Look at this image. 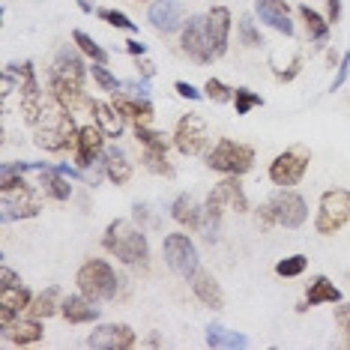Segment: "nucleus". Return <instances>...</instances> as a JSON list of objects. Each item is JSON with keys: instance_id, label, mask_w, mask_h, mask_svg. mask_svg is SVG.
<instances>
[{"instance_id": "nucleus-49", "label": "nucleus", "mask_w": 350, "mask_h": 350, "mask_svg": "<svg viewBox=\"0 0 350 350\" xmlns=\"http://www.w3.org/2000/svg\"><path fill=\"white\" fill-rule=\"evenodd\" d=\"M132 216H135V221H141V225H147V221H150V206L138 201V204L132 206Z\"/></svg>"}, {"instance_id": "nucleus-4", "label": "nucleus", "mask_w": 350, "mask_h": 350, "mask_svg": "<svg viewBox=\"0 0 350 350\" xmlns=\"http://www.w3.org/2000/svg\"><path fill=\"white\" fill-rule=\"evenodd\" d=\"M75 282H78V291H81L84 297H90L93 302L114 299L117 291H120V278H117V273L111 269L108 260H102V258H93V260H87V264H81Z\"/></svg>"}, {"instance_id": "nucleus-30", "label": "nucleus", "mask_w": 350, "mask_h": 350, "mask_svg": "<svg viewBox=\"0 0 350 350\" xmlns=\"http://www.w3.org/2000/svg\"><path fill=\"white\" fill-rule=\"evenodd\" d=\"M206 347H249V338L221 323H210L206 326Z\"/></svg>"}, {"instance_id": "nucleus-35", "label": "nucleus", "mask_w": 350, "mask_h": 350, "mask_svg": "<svg viewBox=\"0 0 350 350\" xmlns=\"http://www.w3.org/2000/svg\"><path fill=\"white\" fill-rule=\"evenodd\" d=\"M141 165L150 171V174H159V177H174V165L168 162V153H162V150H144L141 153Z\"/></svg>"}, {"instance_id": "nucleus-38", "label": "nucleus", "mask_w": 350, "mask_h": 350, "mask_svg": "<svg viewBox=\"0 0 350 350\" xmlns=\"http://www.w3.org/2000/svg\"><path fill=\"white\" fill-rule=\"evenodd\" d=\"M237 33H240V42L245 45V49H258V45L264 42L260 30L254 27V15H243L240 25H237Z\"/></svg>"}, {"instance_id": "nucleus-36", "label": "nucleus", "mask_w": 350, "mask_h": 350, "mask_svg": "<svg viewBox=\"0 0 350 350\" xmlns=\"http://www.w3.org/2000/svg\"><path fill=\"white\" fill-rule=\"evenodd\" d=\"M72 42L78 45V51H84L93 63H108V51L102 49L90 33H84V30H72Z\"/></svg>"}, {"instance_id": "nucleus-13", "label": "nucleus", "mask_w": 350, "mask_h": 350, "mask_svg": "<svg viewBox=\"0 0 350 350\" xmlns=\"http://www.w3.org/2000/svg\"><path fill=\"white\" fill-rule=\"evenodd\" d=\"M87 347H93V350H129V347H135V329L126 323H102L87 336Z\"/></svg>"}, {"instance_id": "nucleus-3", "label": "nucleus", "mask_w": 350, "mask_h": 350, "mask_svg": "<svg viewBox=\"0 0 350 350\" xmlns=\"http://www.w3.org/2000/svg\"><path fill=\"white\" fill-rule=\"evenodd\" d=\"M102 245H105V252H111L114 258H120L126 267H138V264L144 267L147 258H150L147 234L138 230V228H132L129 221H123V219H114L105 228Z\"/></svg>"}, {"instance_id": "nucleus-22", "label": "nucleus", "mask_w": 350, "mask_h": 350, "mask_svg": "<svg viewBox=\"0 0 350 350\" xmlns=\"http://www.w3.org/2000/svg\"><path fill=\"white\" fill-rule=\"evenodd\" d=\"M93 111V123L99 126L108 138H120L123 135V114L114 108V102H102V99H90L87 102Z\"/></svg>"}, {"instance_id": "nucleus-8", "label": "nucleus", "mask_w": 350, "mask_h": 350, "mask_svg": "<svg viewBox=\"0 0 350 350\" xmlns=\"http://www.w3.org/2000/svg\"><path fill=\"white\" fill-rule=\"evenodd\" d=\"M308 159H312V153H308L306 147L284 150V153H278L273 162H269V180H273L275 186H282V189L297 186V183L306 177V171H308Z\"/></svg>"}, {"instance_id": "nucleus-2", "label": "nucleus", "mask_w": 350, "mask_h": 350, "mask_svg": "<svg viewBox=\"0 0 350 350\" xmlns=\"http://www.w3.org/2000/svg\"><path fill=\"white\" fill-rule=\"evenodd\" d=\"M33 144L39 150H49V153H60L66 147H75V135L78 126L72 120V111L63 108L57 99H45V111L39 117V123L33 126Z\"/></svg>"}, {"instance_id": "nucleus-11", "label": "nucleus", "mask_w": 350, "mask_h": 350, "mask_svg": "<svg viewBox=\"0 0 350 350\" xmlns=\"http://www.w3.org/2000/svg\"><path fill=\"white\" fill-rule=\"evenodd\" d=\"M105 138L108 135L99 129L96 123H90V126H81L75 135V168H81V171H90L93 165L102 159V153H105Z\"/></svg>"}, {"instance_id": "nucleus-39", "label": "nucleus", "mask_w": 350, "mask_h": 350, "mask_svg": "<svg viewBox=\"0 0 350 350\" xmlns=\"http://www.w3.org/2000/svg\"><path fill=\"white\" fill-rule=\"evenodd\" d=\"M306 267H308V258L306 254H291V258H284V260H278L275 264V275H282V278H297L306 273Z\"/></svg>"}, {"instance_id": "nucleus-54", "label": "nucleus", "mask_w": 350, "mask_h": 350, "mask_svg": "<svg viewBox=\"0 0 350 350\" xmlns=\"http://www.w3.org/2000/svg\"><path fill=\"white\" fill-rule=\"evenodd\" d=\"M78 6H81V12H93V6H90V0H78Z\"/></svg>"}, {"instance_id": "nucleus-15", "label": "nucleus", "mask_w": 350, "mask_h": 350, "mask_svg": "<svg viewBox=\"0 0 350 350\" xmlns=\"http://www.w3.org/2000/svg\"><path fill=\"white\" fill-rule=\"evenodd\" d=\"M204 27H206V42L216 57L228 51V39H230V10L228 6H213L204 15Z\"/></svg>"}, {"instance_id": "nucleus-5", "label": "nucleus", "mask_w": 350, "mask_h": 350, "mask_svg": "<svg viewBox=\"0 0 350 350\" xmlns=\"http://www.w3.org/2000/svg\"><path fill=\"white\" fill-rule=\"evenodd\" d=\"M206 168L210 171H219V174H234V177H243V174L252 171L254 165V150L249 144H240V141H230V138H221L210 153L204 156Z\"/></svg>"}, {"instance_id": "nucleus-25", "label": "nucleus", "mask_w": 350, "mask_h": 350, "mask_svg": "<svg viewBox=\"0 0 350 350\" xmlns=\"http://www.w3.org/2000/svg\"><path fill=\"white\" fill-rule=\"evenodd\" d=\"M6 341H12V345H18V347H27V345H36L39 338H42V323H39V317H18L10 329H3L0 332Z\"/></svg>"}, {"instance_id": "nucleus-43", "label": "nucleus", "mask_w": 350, "mask_h": 350, "mask_svg": "<svg viewBox=\"0 0 350 350\" xmlns=\"http://www.w3.org/2000/svg\"><path fill=\"white\" fill-rule=\"evenodd\" d=\"M336 69H338V72H336V78H332V87H329L332 93L341 90V87H345V81L350 78V51L341 54V60H338V66H336Z\"/></svg>"}, {"instance_id": "nucleus-26", "label": "nucleus", "mask_w": 350, "mask_h": 350, "mask_svg": "<svg viewBox=\"0 0 350 350\" xmlns=\"http://www.w3.org/2000/svg\"><path fill=\"white\" fill-rule=\"evenodd\" d=\"M341 302V291L336 288V284L329 282L326 275H314L312 284H308L306 291V306H338Z\"/></svg>"}, {"instance_id": "nucleus-20", "label": "nucleus", "mask_w": 350, "mask_h": 350, "mask_svg": "<svg viewBox=\"0 0 350 350\" xmlns=\"http://www.w3.org/2000/svg\"><path fill=\"white\" fill-rule=\"evenodd\" d=\"M39 216V201L30 195V189H15V192H3V221L12 219H33Z\"/></svg>"}, {"instance_id": "nucleus-6", "label": "nucleus", "mask_w": 350, "mask_h": 350, "mask_svg": "<svg viewBox=\"0 0 350 350\" xmlns=\"http://www.w3.org/2000/svg\"><path fill=\"white\" fill-rule=\"evenodd\" d=\"M350 221V192L347 189H329L321 195V206H317L314 230L323 237L338 234Z\"/></svg>"}, {"instance_id": "nucleus-40", "label": "nucleus", "mask_w": 350, "mask_h": 350, "mask_svg": "<svg viewBox=\"0 0 350 350\" xmlns=\"http://www.w3.org/2000/svg\"><path fill=\"white\" fill-rule=\"evenodd\" d=\"M204 96L213 99L216 105H228V102H234V90H230L225 81H219V78H210V81L204 84Z\"/></svg>"}, {"instance_id": "nucleus-52", "label": "nucleus", "mask_w": 350, "mask_h": 350, "mask_svg": "<svg viewBox=\"0 0 350 350\" xmlns=\"http://www.w3.org/2000/svg\"><path fill=\"white\" fill-rule=\"evenodd\" d=\"M126 51H129L132 57H144V54H147V45L138 42V39H129V42H126Z\"/></svg>"}, {"instance_id": "nucleus-19", "label": "nucleus", "mask_w": 350, "mask_h": 350, "mask_svg": "<svg viewBox=\"0 0 350 350\" xmlns=\"http://www.w3.org/2000/svg\"><path fill=\"white\" fill-rule=\"evenodd\" d=\"M60 314L66 317L69 323L78 326V323H93V321H99L102 312H99V306H96V302H93L90 297H84V293L78 291V293H69V297L60 302Z\"/></svg>"}, {"instance_id": "nucleus-1", "label": "nucleus", "mask_w": 350, "mask_h": 350, "mask_svg": "<svg viewBox=\"0 0 350 350\" xmlns=\"http://www.w3.org/2000/svg\"><path fill=\"white\" fill-rule=\"evenodd\" d=\"M84 75H87V66L81 60V54L75 49H60L57 57L51 63V96L60 102L63 108L75 111L78 105L84 102Z\"/></svg>"}, {"instance_id": "nucleus-53", "label": "nucleus", "mask_w": 350, "mask_h": 350, "mask_svg": "<svg viewBox=\"0 0 350 350\" xmlns=\"http://www.w3.org/2000/svg\"><path fill=\"white\" fill-rule=\"evenodd\" d=\"M138 72L144 75V78H153L156 69H153V63H150V60H138Z\"/></svg>"}, {"instance_id": "nucleus-45", "label": "nucleus", "mask_w": 350, "mask_h": 350, "mask_svg": "<svg viewBox=\"0 0 350 350\" xmlns=\"http://www.w3.org/2000/svg\"><path fill=\"white\" fill-rule=\"evenodd\" d=\"M336 321H338L341 329H345L347 345H350V306H341V302H338V308H336Z\"/></svg>"}, {"instance_id": "nucleus-42", "label": "nucleus", "mask_w": 350, "mask_h": 350, "mask_svg": "<svg viewBox=\"0 0 350 350\" xmlns=\"http://www.w3.org/2000/svg\"><path fill=\"white\" fill-rule=\"evenodd\" d=\"M90 75H93V81L99 84V90H105V93H117V90L123 87V81H117V78L105 69V63H93V66H90Z\"/></svg>"}, {"instance_id": "nucleus-24", "label": "nucleus", "mask_w": 350, "mask_h": 350, "mask_svg": "<svg viewBox=\"0 0 350 350\" xmlns=\"http://www.w3.org/2000/svg\"><path fill=\"white\" fill-rule=\"evenodd\" d=\"M102 162H105V177L114 183V186H126V183L132 180V162L126 159V153L117 144L105 147V153H102Z\"/></svg>"}, {"instance_id": "nucleus-41", "label": "nucleus", "mask_w": 350, "mask_h": 350, "mask_svg": "<svg viewBox=\"0 0 350 350\" xmlns=\"http://www.w3.org/2000/svg\"><path fill=\"white\" fill-rule=\"evenodd\" d=\"M96 15L105 25H111V27H117V30H129V33H135V21L129 18L126 12H120V10H108V6H102V10H96Z\"/></svg>"}, {"instance_id": "nucleus-10", "label": "nucleus", "mask_w": 350, "mask_h": 350, "mask_svg": "<svg viewBox=\"0 0 350 350\" xmlns=\"http://www.w3.org/2000/svg\"><path fill=\"white\" fill-rule=\"evenodd\" d=\"M206 141H210V132H206V123L198 114H186V117L177 120V129H174V147H177L183 156L204 153Z\"/></svg>"}, {"instance_id": "nucleus-16", "label": "nucleus", "mask_w": 350, "mask_h": 350, "mask_svg": "<svg viewBox=\"0 0 350 350\" xmlns=\"http://www.w3.org/2000/svg\"><path fill=\"white\" fill-rule=\"evenodd\" d=\"M254 18H260L267 27L278 30L284 36H293L291 6L284 0H254Z\"/></svg>"}, {"instance_id": "nucleus-9", "label": "nucleus", "mask_w": 350, "mask_h": 350, "mask_svg": "<svg viewBox=\"0 0 350 350\" xmlns=\"http://www.w3.org/2000/svg\"><path fill=\"white\" fill-rule=\"evenodd\" d=\"M269 213H273L275 225H284V228H302L308 219V206H306V198L291 192V189H282L275 192L273 198L267 201Z\"/></svg>"}, {"instance_id": "nucleus-17", "label": "nucleus", "mask_w": 350, "mask_h": 350, "mask_svg": "<svg viewBox=\"0 0 350 350\" xmlns=\"http://www.w3.org/2000/svg\"><path fill=\"white\" fill-rule=\"evenodd\" d=\"M225 206H230L228 195H225V189H221V186H216L210 195H206V201H204L201 234H204L206 243H216L219 240V228H221V216H225Z\"/></svg>"}, {"instance_id": "nucleus-23", "label": "nucleus", "mask_w": 350, "mask_h": 350, "mask_svg": "<svg viewBox=\"0 0 350 350\" xmlns=\"http://www.w3.org/2000/svg\"><path fill=\"white\" fill-rule=\"evenodd\" d=\"M192 282V291L195 297L204 302L206 308H213V312H219V308H225V293H221V284L213 278L210 273H204V269H198V273L189 278Z\"/></svg>"}, {"instance_id": "nucleus-37", "label": "nucleus", "mask_w": 350, "mask_h": 350, "mask_svg": "<svg viewBox=\"0 0 350 350\" xmlns=\"http://www.w3.org/2000/svg\"><path fill=\"white\" fill-rule=\"evenodd\" d=\"M260 105H264V96H258V93L249 90V87H237L234 90V108L240 117H245L252 108H260Z\"/></svg>"}, {"instance_id": "nucleus-32", "label": "nucleus", "mask_w": 350, "mask_h": 350, "mask_svg": "<svg viewBox=\"0 0 350 350\" xmlns=\"http://www.w3.org/2000/svg\"><path fill=\"white\" fill-rule=\"evenodd\" d=\"M299 15H302V21H306V30H308V39L312 42H326V36H329V18H323L321 12H314V10H308V6H299Z\"/></svg>"}, {"instance_id": "nucleus-12", "label": "nucleus", "mask_w": 350, "mask_h": 350, "mask_svg": "<svg viewBox=\"0 0 350 350\" xmlns=\"http://www.w3.org/2000/svg\"><path fill=\"white\" fill-rule=\"evenodd\" d=\"M180 49L183 54H189L198 63H213L216 54H213L210 42H206V27H204V15H192V18L183 25L180 33Z\"/></svg>"}, {"instance_id": "nucleus-7", "label": "nucleus", "mask_w": 350, "mask_h": 350, "mask_svg": "<svg viewBox=\"0 0 350 350\" xmlns=\"http://www.w3.org/2000/svg\"><path fill=\"white\" fill-rule=\"evenodd\" d=\"M162 254H165V264H168L174 273L183 278H192L198 269H201V258H198L195 243L189 240L186 234H168L162 240Z\"/></svg>"}, {"instance_id": "nucleus-31", "label": "nucleus", "mask_w": 350, "mask_h": 350, "mask_svg": "<svg viewBox=\"0 0 350 350\" xmlns=\"http://www.w3.org/2000/svg\"><path fill=\"white\" fill-rule=\"evenodd\" d=\"M60 288H45L42 293H36L33 302H30V317H39V321H45V317L57 314L60 312Z\"/></svg>"}, {"instance_id": "nucleus-48", "label": "nucleus", "mask_w": 350, "mask_h": 350, "mask_svg": "<svg viewBox=\"0 0 350 350\" xmlns=\"http://www.w3.org/2000/svg\"><path fill=\"white\" fill-rule=\"evenodd\" d=\"M299 69H302V57H293L288 72H275V78H278V81H293V78L299 75Z\"/></svg>"}, {"instance_id": "nucleus-34", "label": "nucleus", "mask_w": 350, "mask_h": 350, "mask_svg": "<svg viewBox=\"0 0 350 350\" xmlns=\"http://www.w3.org/2000/svg\"><path fill=\"white\" fill-rule=\"evenodd\" d=\"M219 186L225 189V195H228V204H230V210H237V213H249V198H245L243 186H240V177H234V174H228V177L221 180Z\"/></svg>"}, {"instance_id": "nucleus-29", "label": "nucleus", "mask_w": 350, "mask_h": 350, "mask_svg": "<svg viewBox=\"0 0 350 350\" xmlns=\"http://www.w3.org/2000/svg\"><path fill=\"white\" fill-rule=\"evenodd\" d=\"M6 72H10L15 81H18V90L21 96H39V81H36V72H33V63L25 60V63H6Z\"/></svg>"}, {"instance_id": "nucleus-27", "label": "nucleus", "mask_w": 350, "mask_h": 350, "mask_svg": "<svg viewBox=\"0 0 350 350\" xmlns=\"http://www.w3.org/2000/svg\"><path fill=\"white\" fill-rule=\"evenodd\" d=\"M171 216H174V221H180V225H186V228H192V230H201L204 206H198L192 195H180L177 201L171 204Z\"/></svg>"}, {"instance_id": "nucleus-51", "label": "nucleus", "mask_w": 350, "mask_h": 350, "mask_svg": "<svg viewBox=\"0 0 350 350\" xmlns=\"http://www.w3.org/2000/svg\"><path fill=\"white\" fill-rule=\"evenodd\" d=\"M258 225H260V228H273V225H275V219H273V213H269L267 204L258 210Z\"/></svg>"}, {"instance_id": "nucleus-33", "label": "nucleus", "mask_w": 350, "mask_h": 350, "mask_svg": "<svg viewBox=\"0 0 350 350\" xmlns=\"http://www.w3.org/2000/svg\"><path fill=\"white\" fill-rule=\"evenodd\" d=\"M135 138L141 141V147H144V150H162V153H168V147H171V141H174L165 132L150 129L147 123H135Z\"/></svg>"}, {"instance_id": "nucleus-21", "label": "nucleus", "mask_w": 350, "mask_h": 350, "mask_svg": "<svg viewBox=\"0 0 350 350\" xmlns=\"http://www.w3.org/2000/svg\"><path fill=\"white\" fill-rule=\"evenodd\" d=\"M114 108L120 111L126 120H135V123L153 120V105H150L147 96H132V93H126V90H117L114 93Z\"/></svg>"}, {"instance_id": "nucleus-28", "label": "nucleus", "mask_w": 350, "mask_h": 350, "mask_svg": "<svg viewBox=\"0 0 350 350\" xmlns=\"http://www.w3.org/2000/svg\"><path fill=\"white\" fill-rule=\"evenodd\" d=\"M39 186H42V192L49 198H54V201H69V198H72L69 177L66 174H60L57 168H42L39 171Z\"/></svg>"}, {"instance_id": "nucleus-50", "label": "nucleus", "mask_w": 350, "mask_h": 350, "mask_svg": "<svg viewBox=\"0 0 350 350\" xmlns=\"http://www.w3.org/2000/svg\"><path fill=\"white\" fill-rule=\"evenodd\" d=\"M326 18H329L332 25L341 18V0H326Z\"/></svg>"}, {"instance_id": "nucleus-47", "label": "nucleus", "mask_w": 350, "mask_h": 350, "mask_svg": "<svg viewBox=\"0 0 350 350\" xmlns=\"http://www.w3.org/2000/svg\"><path fill=\"white\" fill-rule=\"evenodd\" d=\"M15 284H21V278L15 275V269L0 267V288H15Z\"/></svg>"}, {"instance_id": "nucleus-18", "label": "nucleus", "mask_w": 350, "mask_h": 350, "mask_svg": "<svg viewBox=\"0 0 350 350\" xmlns=\"http://www.w3.org/2000/svg\"><path fill=\"white\" fill-rule=\"evenodd\" d=\"M147 18L159 33H174L183 27V3L180 0H153L147 10Z\"/></svg>"}, {"instance_id": "nucleus-46", "label": "nucleus", "mask_w": 350, "mask_h": 350, "mask_svg": "<svg viewBox=\"0 0 350 350\" xmlns=\"http://www.w3.org/2000/svg\"><path fill=\"white\" fill-rule=\"evenodd\" d=\"M174 90H177L183 99H192V102H198V99L204 96V93H201V90H195V87L189 84V81H177V84H174Z\"/></svg>"}, {"instance_id": "nucleus-14", "label": "nucleus", "mask_w": 350, "mask_h": 350, "mask_svg": "<svg viewBox=\"0 0 350 350\" xmlns=\"http://www.w3.org/2000/svg\"><path fill=\"white\" fill-rule=\"evenodd\" d=\"M30 302H33V293H30L25 284L0 288V332L10 329V326L30 308Z\"/></svg>"}, {"instance_id": "nucleus-44", "label": "nucleus", "mask_w": 350, "mask_h": 350, "mask_svg": "<svg viewBox=\"0 0 350 350\" xmlns=\"http://www.w3.org/2000/svg\"><path fill=\"white\" fill-rule=\"evenodd\" d=\"M120 90L132 93V96H147V99H150V84H147V81H123Z\"/></svg>"}]
</instances>
